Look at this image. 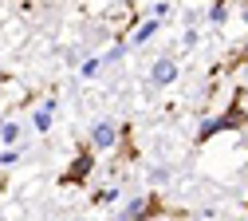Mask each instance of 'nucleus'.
<instances>
[{
  "instance_id": "f257e3e1",
  "label": "nucleus",
  "mask_w": 248,
  "mask_h": 221,
  "mask_svg": "<svg viewBox=\"0 0 248 221\" xmlns=\"http://www.w3.org/2000/svg\"><path fill=\"white\" fill-rule=\"evenodd\" d=\"M244 122H248V119H244V111H240V103H232V107H229L225 115H217V119H209V122L201 126V135H197V138L205 142V138H213V135H221V131H240Z\"/></svg>"
},
{
  "instance_id": "f03ea898",
  "label": "nucleus",
  "mask_w": 248,
  "mask_h": 221,
  "mask_svg": "<svg viewBox=\"0 0 248 221\" xmlns=\"http://www.w3.org/2000/svg\"><path fill=\"white\" fill-rule=\"evenodd\" d=\"M154 213H158L154 198H134V202H126V209H118L122 221H142V217H154Z\"/></svg>"
},
{
  "instance_id": "7ed1b4c3",
  "label": "nucleus",
  "mask_w": 248,
  "mask_h": 221,
  "mask_svg": "<svg viewBox=\"0 0 248 221\" xmlns=\"http://www.w3.org/2000/svg\"><path fill=\"white\" fill-rule=\"evenodd\" d=\"M114 142H118V126H114L110 119L95 122V131H91V146H95V150H110Z\"/></svg>"
},
{
  "instance_id": "20e7f679",
  "label": "nucleus",
  "mask_w": 248,
  "mask_h": 221,
  "mask_svg": "<svg viewBox=\"0 0 248 221\" xmlns=\"http://www.w3.org/2000/svg\"><path fill=\"white\" fill-rule=\"evenodd\" d=\"M173 79H177V63H173L170 55H162V59L150 68V83H154V87H170Z\"/></svg>"
},
{
  "instance_id": "39448f33",
  "label": "nucleus",
  "mask_w": 248,
  "mask_h": 221,
  "mask_svg": "<svg viewBox=\"0 0 248 221\" xmlns=\"http://www.w3.org/2000/svg\"><path fill=\"white\" fill-rule=\"evenodd\" d=\"M87 174H91V150H83V154L75 158V166L67 170V182H83Z\"/></svg>"
},
{
  "instance_id": "423d86ee",
  "label": "nucleus",
  "mask_w": 248,
  "mask_h": 221,
  "mask_svg": "<svg viewBox=\"0 0 248 221\" xmlns=\"http://www.w3.org/2000/svg\"><path fill=\"white\" fill-rule=\"evenodd\" d=\"M51 115H55V103H51V99L36 107V115H32V122H36V131H47V126H51Z\"/></svg>"
},
{
  "instance_id": "0eeeda50",
  "label": "nucleus",
  "mask_w": 248,
  "mask_h": 221,
  "mask_svg": "<svg viewBox=\"0 0 248 221\" xmlns=\"http://www.w3.org/2000/svg\"><path fill=\"white\" fill-rule=\"evenodd\" d=\"M225 16H229V0H213V8H209V20H213V24H221Z\"/></svg>"
},
{
  "instance_id": "6e6552de",
  "label": "nucleus",
  "mask_w": 248,
  "mask_h": 221,
  "mask_svg": "<svg viewBox=\"0 0 248 221\" xmlns=\"http://www.w3.org/2000/svg\"><path fill=\"white\" fill-rule=\"evenodd\" d=\"M0 138H4V142L12 146V142L20 138V122H4V126H0Z\"/></svg>"
},
{
  "instance_id": "1a4fd4ad",
  "label": "nucleus",
  "mask_w": 248,
  "mask_h": 221,
  "mask_svg": "<svg viewBox=\"0 0 248 221\" xmlns=\"http://www.w3.org/2000/svg\"><path fill=\"white\" fill-rule=\"evenodd\" d=\"M154 32H158V20H150V24H142V28L134 32V44H146V40L154 36Z\"/></svg>"
},
{
  "instance_id": "9d476101",
  "label": "nucleus",
  "mask_w": 248,
  "mask_h": 221,
  "mask_svg": "<svg viewBox=\"0 0 248 221\" xmlns=\"http://www.w3.org/2000/svg\"><path fill=\"white\" fill-rule=\"evenodd\" d=\"M20 162V150H4L0 154V166H16Z\"/></svg>"
},
{
  "instance_id": "9b49d317",
  "label": "nucleus",
  "mask_w": 248,
  "mask_h": 221,
  "mask_svg": "<svg viewBox=\"0 0 248 221\" xmlns=\"http://www.w3.org/2000/svg\"><path fill=\"white\" fill-rule=\"evenodd\" d=\"M122 51H126V48H122V44H118V48H110V51L103 55V63H118V59H122Z\"/></svg>"
},
{
  "instance_id": "f8f14e48",
  "label": "nucleus",
  "mask_w": 248,
  "mask_h": 221,
  "mask_svg": "<svg viewBox=\"0 0 248 221\" xmlns=\"http://www.w3.org/2000/svg\"><path fill=\"white\" fill-rule=\"evenodd\" d=\"M244 24H248V8H244Z\"/></svg>"
},
{
  "instance_id": "ddd939ff",
  "label": "nucleus",
  "mask_w": 248,
  "mask_h": 221,
  "mask_svg": "<svg viewBox=\"0 0 248 221\" xmlns=\"http://www.w3.org/2000/svg\"><path fill=\"white\" fill-rule=\"evenodd\" d=\"M244 55H248V48H244Z\"/></svg>"
}]
</instances>
